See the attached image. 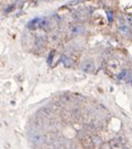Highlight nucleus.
Listing matches in <instances>:
<instances>
[{
    "mask_svg": "<svg viewBox=\"0 0 132 149\" xmlns=\"http://www.w3.org/2000/svg\"><path fill=\"white\" fill-rule=\"evenodd\" d=\"M82 140V144L84 146L85 148H90L93 147V136L88 133H85L84 136L80 138Z\"/></svg>",
    "mask_w": 132,
    "mask_h": 149,
    "instance_id": "7ed1b4c3",
    "label": "nucleus"
},
{
    "mask_svg": "<svg viewBox=\"0 0 132 149\" xmlns=\"http://www.w3.org/2000/svg\"><path fill=\"white\" fill-rule=\"evenodd\" d=\"M93 146L94 147H100L101 146V139L99 137H93Z\"/></svg>",
    "mask_w": 132,
    "mask_h": 149,
    "instance_id": "9b49d317",
    "label": "nucleus"
},
{
    "mask_svg": "<svg viewBox=\"0 0 132 149\" xmlns=\"http://www.w3.org/2000/svg\"><path fill=\"white\" fill-rule=\"evenodd\" d=\"M118 31H119V33H120L121 36L127 37L128 34H129V32H130V26L127 24V23L119 24V27H118Z\"/></svg>",
    "mask_w": 132,
    "mask_h": 149,
    "instance_id": "39448f33",
    "label": "nucleus"
},
{
    "mask_svg": "<svg viewBox=\"0 0 132 149\" xmlns=\"http://www.w3.org/2000/svg\"><path fill=\"white\" fill-rule=\"evenodd\" d=\"M79 31V27H76V26H74V27L70 28V32L73 33V34H77Z\"/></svg>",
    "mask_w": 132,
    "mask_h": 149,
    "instance_id": "ddd939ff",
    "label": "nucleus"
},
{
    "mask_svg": "<svg viewBox=\"0 0 132 149\" xmlns=\"http://www.w3.org/2000/svg\"><path fill=\"white\" fill-rule=\"evenodd\" d=\"M98 149H111V148L110 146H109V144H102Z\"/></svg>",
    "mask_w": 132,
    "mask_h": 149,
    "instance_id": "2eb2a0df",
    "label": "nucleus"
},
{
    "mask_svg": "<svg viewBox=\"0 0 132 149\" xmlns=\"http://www.w3.org/2000/svg\"><path fill=\"white\" fill-rule=\"evenodd\" d=\"M72 96L70 95H67V94H65V95H63L62 97H61V101L64 102V103H69V102H72Z\"/></svg>",
    "mask_w": 132,
    "mask_h": 149,
    "instance_id": "f8f14e48",
    "label": "nucleus"
},
{
    "mask_svg": "<svg viewBox=\"0 0 132 149\" xmlns=\"http://www.w3.org/2000/svg\"><path fill=\"white\" fill-rule=\"evenodd\" d=\"M42 139H44V136L41 135V134H39V133L32 134L31 140L33 144H41V143H42Z\"/></svg>",
    "mask_w": 132,
    "mask_h": 149,
    "instance_id": "0eeeda50",
    "label": "nucleus"
},
{
    "mask_svg": "<svg viewBox=\"0 0 132 149\" xmlns=\"http://www.w3.org/2000/svg\"><path fill=\"white\" fill-rule=\"evenodd\" d=\"M48 41L52 43H57L59 41V34L57 32H53L48 36Z\"/></svg>",
    "mask_w": 132,
    "mask_h": 149,
    "instance_id": "6e6552de",
    "label": "nucleus"
},
{
    "mask_svg": "<svg viewBox=\"0 0 132 149\" xmlns=\"http://www.w3.org/2000/svg\"><path fill=\"white\" fill-rule=\"evenodd\" d=\"M42 149H43V148H42Z\"/></svg>",
    "mask_w": 132,
    "mask_h": 149,
    "instance_id": "f3484780",
    "label": "nucleus"
},
{
    "mask_svg": "<svg viewBox=\"0 0 132 149\" xmlns=\"http://www.w3.org/2000/svg\"><path fill=\"white\" fill-rule=\"evenodd\" d=\"M107 69L112 75H117L121 72V65L119 63V61L116 59H111L108 64H107Z\"/></svg>",
    "mask_w": 132,
    "mask_h": 149,
    "instance_id": "f257e3e1",
    "label": "nucleus"
},
{
    "mask_svg": "<svg viewBox=\"0 0 132 149\" xmlns=\"http://www.w3.org/2000/svg\"><path fill=\"white\" fill-rule=\"evenodd\" d=\"M62 63L64 64V66L70 68L73 65V60L70 59V58H68V56H63L62 58Z\"/></svg>",
    "mask_w": 132,
    "mask_h": 149,
    "instance_id": "9d476101",
    "label": "nucleus"
},
{
    "mask_svg": "<svg viewBox=\"0 0 132 149\" xmlns=\"http://www.w3.org/2000/svg\"><path fill=\"white\" fill-rule=\"evenodd\" d=\"M109 146L111 149H123L122 148V144L117 138H112L109 141Z\"/></svg>",
    "mask_w": 132,
    "mask_h": 149,
    "instance_id": "423d86ee",
    "label": "nucleus"
},
{
    "mask_svg": "<svg viewBox=\"0 0 132 149\" xmlns=\"http://www.w3.org/2000/svg\"><path fill=\"white\" fill-rule=\"evenodd\" d=\"M117 139H118V140H119V141H120L122 145L126 143V139H124V137H122V136H119V137H118Z\"/></svg>",
    "mask_w": 132,
    "mask_h": 149,
    "instance_id": "dca6fc26",
    "label": "nucleus"
},
{
    "mask_svg": "<svg viewBox=\"0 0 132 149\" xmlns=\"http://www.w3.org/2000/svg\"><path fill=\"white\" fill-rule=\"evenodd\" d=\"M80 70H82L83 72H85V73H94L96 70L95 62L91 61V60L84 61L83 63L80 64Z\"/></svg>",
    "mask_w": 132,
    "mask_h": 149,
    "instance_id": "f03ea898",
    "label": "nucleus"
},
{
    "mask_svg": "<svg viewBox=\"0 0 132 149\" xmlns=\"http://www.w3.org/2000/svg\"><path fill=\"white\" fill-rule=\"evenodd\" d=\"M55 137H56V136H55V134L53 133V132H48V133L44 135V139L48 141V144H51L53 140L55 139Z\"/></svg>",
    "mask_w": 132,
    "mask_h": 149,
    "instance_id": "1a4fd4ad",
    "label": "nucleus"
},
{
    "mask_svg": "<svg viewBox=\"0 0 132 149\" xmlns=\"http://www.w3.org/2000/svg\"><path fill=\"white\" fill-rule=\"evenodd\" d=\"M124 21H126V23H127V24L131 26V24H132V17L127 16V17H126V19H124Z\"/></svg>",
    "mask_w": 132,
    "mask_h": 149,
    "instance_id": "4468645a",
    "label": "nucleus"
},
{
    "mask_svg": "<svg viewBox=\"0 0 132 149\" xmlns=\"http://www.w3.org/2000/svg\"><path fill=\"white\" fill-rule=\"evenodd\" d=\"M39 116H41L42 118H50L52 116V109L48 107H42L39 111Z\"/></svg>",
    "mask_w": 132,
    "mask_h": 149,
    "instance_id": "20e7f679",
    "label": "nucleus"
}]
</instances>
